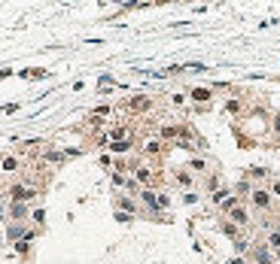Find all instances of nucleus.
<instances>
[{"mask_svg":"<svg viewBox=\"0 0 280 264\" xmlns=\"http://www.w3.org/2000/svg\"><path fill=\"white\" fill-rule=\"evenodd\" d=\"M226 216H229V222L238 225V228H250L253 225V216H250V206L247 203H234L231 210H226Z\"/></svg>","mask_w":280,"mask_h":264,"instance_id":"1","label":"nucleus"},{"mask_svg":"<svg viewBox=\"0 0 280 264\" xmlns=\"http://www.w3.org/2000/svg\"><path fill=\"white\" fill-rule=\"evenodd\" d=\"M250 206H253V210H259V213H268L274 206L271 191H268V188H253L250 191Z\"/></svg>","mask_w":280,"mask_h":264,"instance_id":"2","label":"nucleus"},{"mask_svg":"<svg viewBox=\"0 0 280 264\" xmlns=\"http://www.w3.org/2000/svg\"><path fill=\"white\" fill-rule=\"evenodd\" d=\"M9 198H13V203H28V201L37 198V188H33V186H21V182H18V186L9 188Z\"/></svg>","mask_w":280,"mask_h":264,"instance_id":"3","label":"nucleus"},{"mask_svg":"<svg viewBox=\"0 0 280 264\" xmlns=\"http://www.w3.org/2000/svg\"><path fill=\"white\" fill-rule=\"evenodd\" d=\"M137 186H143V188H152V182H155V173H152V167H147V164H140V167H134V176H131Z\"/></svg>","mask_w":280,"mask_h":264,"instance_id":"4","label":"nucleus"},{"mask_svg":"<svg viewBox=\"0 0 280 264\" xmlns=\"http://www.w3.org/2000/svg\"><path fill=\"white\" fill-rule=\"evenodd\" d=\"M140 203L147 206V210L159 213V191H152V188H140Z\"/></svg>","mask_w":280,"mask_h":264,"instance_id":"5","label":"nucleus"},{"mask_svg":"<svg viewBox=\"0 0 280 264\" xmlns=\"http://www.w3.org/2000/svg\"><path fill=\"white\" fill-rule=\"evenodd\" d=\"M162 149H165V143L159 140V137H147V140H143V155H147V158L162 155Z\"/></svg>","mask_w":280,"mask_h":264,"instance_id":"6","label":"nucleus"},{"mask_svg":"<svg viewBox=\"0 0 280 264\" xmlns=\"http://www.w3.org/2000/svg\"><path fill=\"white\" fill-rule=\"evenodd\" d=\"M128 109H134V112H147V109H152V97H147V94L131 97V100H128Z\"/></svg>","mask_w":280,"mask_h":264,"instance_id":"7","label":"nucleus"},{"mask_svg":"<svg viewBox=\"0 0 280 264\" xmlns=\"http://www.w3.org/2000/svg\"><path fill=\"white\" fill-rule=\"evenodd\" d=\"M174 182H177L180 188H186V191L195 188V176L189 173V170H177V173H174Z\"/></svg>","mask_w":280,"mask_h":264,"instance_id":"8","label":"nucleus"},{"mask_svg":"<svg viewBox=\"0 0 280 264\" xmlns=\"http://www.w3.org/2000/svg\"><path fill=\"white\" fill-rule=\"evenodd\" d=\"M253 258H256V264H274V255H271V249H268L265 243L253 246Z\"/></svg>","mask_w":280,"mask_h":264,"instance_id":"9","label":"nucleus"},{"mask_svg":"<svg viewBox=\"0 0 280 264\" xmlns=\"http://www.w3.org/2000/svg\"><path fill=\"white\" fill-rule=\"evenodd\" d=\"M207 167H210V164H207V158H201V155H195L192 161H189V167H186V170H189V173L195 176V173H207Z\"/></svg>","mask_w":280,"mask_h":264,"instance_id":"10","label":"nucleus"},{"mask_svg":"<svg viewBox=\"0 0 280 264\" xmlns=\"http://www.w3.org/2000/svg\"><path fill=\"white\" fill-rule=\"evenodd\" d=\"M265 246L271 252H280V228H268V237H265Z\"/></svg>","mask_w":280,"mask_h":264,"instance_id":"11","label":"nucleus"},{"mask_svg":"<svg viewBox=\"0 0 280 264\" xmlns=\"http://www.w3.org/2000/svg\"><path fill=\"white\" fill-rule=\"evenodd\" d=\"M18 167H21V161H18L16 155H6L3 161H0V170H3V173H16Z\"/></svg>","mask_w":280,"mask_h":264,"instance_id":"12","label":"nucleus"},{"mask_svg":"<svg viewBox=\"0 0 280 264\" xmlns=\"http://www.w3.org/2000/svg\"><path fill=\"white\" fill-rule=\"evenodd\" d=\"M189 97H192L195 103H207L210 100V88H192V91H189Z\"/></svg>","mask_w":280,"mask_h":264,"instance_id":"13","label":"nucleus"},{"mask_svg":"<svg viewBox=\"0 0 280 264\" xmlns=\"http://www.w3.org/2000/svg\"><path fill=\"white\" fill-rule=\"evenodd\" d=\"M110 152H116V155L131 152V140H116V143H110Z\"/></svg>","mask_w":280,"mask_h":264,"instance_id":"14","label":"nucleus"},{"mask_svg":"<svg viewBox=\"0 0 280 264\" xmlns=\"http://www.w3.org/2000/svg\"><path fill=\"white\" fill-rule=\"evenodd\" d=\"M9 216H13V219H28V206L25 203H13L9 206Z\"/></svg>","mask_w":280,"mask_h":264,"instance_id":"15","label":"nucleus"},{"mask_svg":"<svg viewBox=\"0 0 280 264\" xmlns=\"http://www.w3.org/2000/svg\"><path fill=\"white\" fill-rule=\"evenodd\" d=\"M119 206H122V210H125L128 216L137 213V201H131V198H119Z\"/></svg>","mask_w":280,"mask_h":264,"instance_id":"16","label":"nucleus"},{"mask_svg":"<svg viewBox=\"0 0 280 264\" xmlns=\"http://www.w3.org/2000/svg\"><path fill=\"white\" fill-rule=\"evenodd\" d=\"M43 158H46L49 164H61L64 158H67V152H43Z\"/></svg>","mask_w":280,"mask_h":264,"instance_id":"17","label":"nucleus"},{"mask_svg":"<svg viewBox=\"0 0 280 264\" xmlns=\"http://www.w3.org/2000/svg\"><path fill=\"white\" fill-rule=\"evenodd\" d=\"M186 100H189V94H183V91H174V94H171L174 107H186Z\"/></svg>","mask_w":280,"mask_h":264,"instance_id":"18","label":"nucleus"},{"mask_svg":"<svg viewBox=\"0 0 280 264\" xmlns=\"http://www.w3.org/2000/svg\"><path fill=\"white\" fill-rule=\"evenodd\" d=\"M222 234H229V237H238V225H231L229 219L222 222Z\"/></svg>","mask_w":280,"mask_h":264,"instance_id":"19","label":"nucleus"},{"mask_svg":"<svg viewBox=\"0 0 280 264\" xmlns=\"http://www.w3.org/2000/svg\"><path fill=\"white\" fill-rule=\"evenodd\" d=\"M265 176H268L265 167H253V170H250V179H265Z\"/></svg>","mask_w":280,"mask_h":264,"instance_id":"20","label":"nucleus"},{"mask_svg":"<svg viewBox=\"0 0 280 264\" xmlns=\"http://www.w3.org/2000/svg\"><path fill=\"white\" fill-rule=\"evenodd\" d=\"M167 206H171V198H167L165 191H159V213H162V210H167Z\"/></svg>","mask_w":280,"mask_h":264,"instance_id":"21","label":"nucleus"},{"mask_svg":"<svg viewBox=\"0 0 280 264\" xmlns=\"http://www.w3.org/2000/svg\"><path fill=\"white\" fill-rule=\"evenodd\" d=\"M268 191H271L274 201H280V179H271V188H268Z\"/></svg>","mask_w":280,"mask_h":264,"instance_id":"22","label":"nucleus"},{"mask_svg":"<svg viewBox=\"0 0 280 264\" xmlns=\"http://www.w3.org/2000/svg\"><path fill=\"white\" fill-rule=\"evenodd\" d=\"M207 188L216 191V188H219V176H207Z\"/></svg>","mask_w":280,"mask_h":264,"instance_id":"23","label":"nucleus"},{"mask_svg":"<svg viewBox=\"0 0 280 264\" xmlns=\"http://www.w3.org/2000/svg\"><path fill=\"white\" fill-rule=\"evenodd\" d=\"M183 201H186V203H195V201H198V191H186Z\"/></svg>","mask_w":280,"mask_h":264,"instance_id":"24","label":"nucleus"},{"mask_svg":"<svg viewBox=\"0 0 280 264\" xmlns=\"http://www.w3.org/2000/svg\"><path fill=\"white\" fill-rule=\"evenodd\" d=\"M226 109H229V112H238V109H241V103H238V100H229V103H226Z\"/></svg>","mask_w":280,"mask_h":264,"instance_id":"25","label":"nucleus"},{"mask_svg":"<svg viewBox=\"0 0 280 264\" xmlns=\"http://www.w3.org/2000/svg\"><path fill=\"white\" fill-rule=\"evenodd\" d=\"M238 191H241V194H250V182H247V179H244V182H241V186H238Z\"/></svg>","mask_w":280,"mask_h":264,"instance_id":"26","label":"nucleus"},{"mask_svg":"<svg viewBox=\"0 0 280 264\" xmlns=\"http://www.w3.org/2000/svg\"><path fill=\"white\" fill-rule=\"evenodd\" d=\"M271 128H274V134H280V116H274V124H271Z\"/></svg>","mask_w":280,"mask_h":264,"instance_id":"27","label":"nucleus"}]
</instances>
